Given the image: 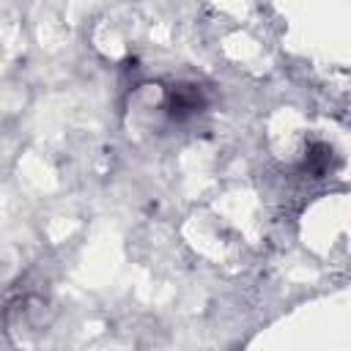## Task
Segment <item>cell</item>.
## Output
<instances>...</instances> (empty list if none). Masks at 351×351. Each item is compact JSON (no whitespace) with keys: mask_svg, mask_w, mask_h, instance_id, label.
Wrapping results in <instances>:
<instances>
[{"mask_svg":"<svg viewBox=\"0 0 351 351\" xmlns=\"http://www.w3.org/2000/svg\"><path fill=\"white\" fill-rule=\"evenodd\" d=\"M206 107V96L197 85H186V82H178L167 90V99H165V110L170 115V121L176 123H184L189 118H195L200 110Z\"/></svg>","mask_w":351,"mask_h":351,"instance_id":"obj_1","label":"cell"}]
</instances>
